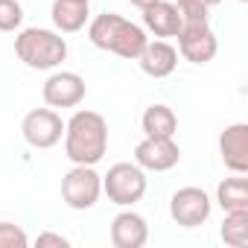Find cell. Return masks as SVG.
I'll return each instance as SVG.
<instances>
[{"label": "cell", "instance_id": "cell-1", "mask_svg": "<svg viewBox=\"0 0 248 248\" xmlns=\"http://www.w3.org/2000/svg\"><path fill=\"white\" fill-rule=\"evenodd\" d=\"M108 149V123L96 111H76L64 123V152L73 164L93 167Z\"/></svg>", "mask_w": 248, "mask_h": 248}, {"label": "cell", "instance_id": "cell-2", "mask_svg": "<svg viewBox=\"0 0 248 248\" xmlns=\"http://www.w3.org/2000/svg\"><path fill=\"white\" fill-rule=\"evenodd\" d=\"M88 35H91V41H93L99 50L117 53V56H123V59H138V56L143 53L146 41H149L146 32H143L138 24L126 21L123 15H117V12H102V15H96V18L91 21Z\"/></svg>", "mask_w": 248, "mask_h": 248}, {"label": "cell", "instance_id": "cell-3", "mask_svg": "<svg viewBox=\"0 0 248 248\" xmlns=\"http://www.w3.org/2000/svg\"><path fill=\"white\" fill-rule=\"evenodd\" d=\"M181 12V30H178V50L193 64H204L216 56V35L207 21V9L199 6H178Z\"/></svg>", "mask_w": 248, "mask_h": 248}, {"label": "cell", "instance_id": "cell-4", "mask_svg": "<svg viewBox=\"0 0 248 248\" xmlns=\"http://www.w3.org/2000/svg\"><path fill=\"white\" fill-rule=\"evenodd\" d=\"M15 53L24 64L35 67V70H50L56 64L64 62L67 56V41L53 32V30H41V27H30L15 38Z\"/></svg>", "mask_w": 248, "mask_h": 248}, {"label": "cell", "instance_id": "cell-5", "mask_svg": "<svg viewBox=\"0 0 248 248\" xmlns=\"http://www.w3.org/2000/svg\"><path fill=\"white\" fill-rule=\"evenodd\" d=\"M102 190L108 196V202L114 204H135L143 199L146 193V175H143V167L138 164H129V161H120L108 170V175L102 178Z\"/></svg>", "mask_w": 248, "mask_h": 248}, {"label": "cell", "instance_id": "cell-6", "mask_svg": "<svg viewBox=\"0 0 248 248\" xmlns=\"http://www.w3.org/2000/svg\"><path fill=\"white\" fill-rule=\"evenodd\" d=\"M99 193H102V175H96V170L88 167V164H76L62 178V199L73 210L93 207L96 199H99Z\"/></svg>", "mask_w": 248, "mask_h": 248}, {"label": "cell", "instance_id": "cell-7", "mask_svg": "<svg viewBox=\"0 0 248 248\" xmlns=\"http://www.w3.org/2000/svg\"><path fill=\"white\" fill-rule=\"evenodd\" d=\"M21 132H24V140L30 146L50 149V146H56L62 140L64 123L53 108H32V111H27V117L21 123Z\"/></svg>", "mask_w": 248, "mask_h": 248}, {"label": "cell", "instance_id": "cell-8", "mask_svg": "<svg viewBox=\"0 0 248 248\" xmlns=\"http://www.w3.org/2000/svg\"><path fill=\"white\" fill-rule=\"evenodd\" d=\"M170 216L181 228H199L210 216V196L202 187H181L170 199Z\"/></svg>", "mask_w": 248, "mask_h": 248}, {"label": "cell", "instance_id": "cell-9", "mask_svg": "<svg viewBox=\"0 0 248 248\" xmlns=\"http://www.w3.org/2000/svg\"><path fill=\"white\" fill-rule=\"evenodd\" d=\"M178 158H181V149L172 138H143L135 146V161L143 170L164 172V170H172Z\"/></svg>", "mask_w": 248, "mask_h": 248}, {"label": "cell", "instance_id": "cell-10", "mask_svg": "<svg viewBox=\"0 0 248 248\" xmlns=\"http://www.w3.org/2000/svg\"><path fill=\"white\" fill-rule=\"evenodd\" d=\"M41 93H44V102L50 108H73L85 99V79L79 73L62 70V73H53L44 82Z\"/></svg>", "mask_w": 248, "mask_h": 248}, {"label": "cell", "instance_id": "cell-11", "mask_svg": "<svg viewBox=\"0 0 248 248\" xmlns=\"http://www.w3.org/2000/svg\"><path fill=\"white\" fill-rule=\"evenodd\" d=\"M219 155L228 170L233 172L248 170V126L245 123H233L219 135Z\"/></svg>", "mask_w": 248, "mask_h": 248}, {"label": "cell", "instance_id": "cell-12", "mask_svg": "<svg viewBox=\"0 0 248 248\" xmlns=\"http://www.w3.org/2000/svg\"><path fill=\"white\" fill-rule=\"evenodd\" d=\"M146 239H149V228H146V219L140 213L123 210L114 216V222H111L114 248H140V245H146Z\"/></svg>", "mask_w": 248, "mask_h": 248}, {"label": "cell", "instance_id": "cell-13", "mask_svg": "<svg viewBox=\"0 0 248 248\" xmlns=\"http://www.w3.org/2000/svg\"><path fill=\"white\" fill-rule=\"evenodd\" d=\"M138 62H140V67H143V73L146 76H155V79H164V76H170L172 70H175V64H178V50L170 44V41H146V47H143V53L138 56Z\"/></svg>", "mask_w": 248, "mask_h": 248}, {"label": "cell", "instance_id": "cell-14", "mask_svg": "<svg viewBox=\"0 0 248 248\" xmlns=\"http://www.w3.org/2000/svg\"><path fill=\"white\" fill-rule=\"evenodd\" d=\"M143 24L158 35V38H172L181 30V12L170 0H155L152 6L143 9Z\"/></svg>", "mask_w": 248, "mask_h": 248}, {"label": "cell", "instance_id": "cell-15", "mask_svg": "<svg viewBox=\"0 0 248 248\" xmlns=\"http://www.w3.org/2000/svg\"><path fill=\"white\" fill-rule=\"evenodd\" d=\"M140 123H143L146 138H172L175 129H178L175 111H172L170 105H164V102L149 105V108L143 111V120H140Z\"/></svg>", "mask_w": 248, "mask_h": 248}, {"label": "cell", "instance_id": "cell-16", "mask_svg": "<svg viewBox=\"0 0 248 248\" xmlns=\"http://www.w3.org/2000/svg\"><path fill=\"white\" fill-rule=\"evenodd\" d=\"M50 15H53V24L62 32H76L88 21V3L85 0H53Z\"/></svg>", "mask_w": 248, "mask_h": 248}, {"label": "cell", "instance_id": "cell-17", "mask_svg": "<svg viewBox=\"0 0 248 248\" xmlns=\"http://www.w3.org/2000/svg\"><path fill=\"white\" fill-rule=\"evenodd\" d=\"M216 202L225 210H248V181L245 178H225L216 187Z\"/></svg>", "mask_w": 248, "mask_h": 248}, {"label": "cell", "instance_id": "cell-18", "mask_svg": "<svg viewBox=\"0 0 248 248\" xmlns=\"http://www.w3.org/2000/svg\"><path fill=\"white\" fill-rule=\"evenodd\" d=\"M222 239L231 248H245L248 245V210H228L225 213Z\"/></svg>", "mask_w": 248, "mask_h": 248}, {"label": "cell", "instance_id": "cell-19", "mask_svg": "<svg viewBox=\"0 0 248 248\" xmlns=\"http://www.w3.org/2000/svg\"><path fill=\"white\" fill-rule=\"evenodd\" d=\"M24 21V9L18 0H0V32H12L15 27H21Z\"/></svg>", "mask_w": 248, "mask_h": 248}, {"label": "cell", "instance_id": "cell-20", "mask_svg": "<svg viewBox=\"0 0 248 248\" xmlns=\"http://www.w3.org/2000/svg\"><path fill=\"white\" fill-rule=\"evenodd\" d=\"M27 245H30V239L21 225L0 222V248H27Z\"/></svg>", "mask_w": 248, "mask_h": 248}, {"label": "cell", "instance_id": "cell-21", "mask_svg": "<svg viewBox=\"0 0 248 248\" xmlns=\"http://www.w3.org/2000/svg\"><path fill=\"white\" fill-rule=\"evenodd\" d=\"M70 242L62 233H38L35 236V248H67Z\"/></svg>", "mask_w": 248, "mask_h": 248}, {"label": "cell", "instance_id": "cell-22", "mask_svg": "<svg viewBox=\"0 0 248 248\" xmlns=\"http://www.w3.org/2000/svg\"><path fill=\"white\" fill-rule=\"evenodd\" d=\"M219 0H178L175 6H199V9H210V6H216Z\"/></svg>", "mask_w": 248, "mask_h": 248}, {"label": "cell", "instance_id": "cell-23", "mask_svg": "<svg viewBox=\"0 0 248 248\" xmlns=\"http://www.w3.org/2000/svg\"><path fill=\"white\" fill-rule=\"evenodd\" d=\"M129 3H132V6H138V9H146V6H152V3H155V0H129Z\"/></svg>", "mask_w": 248, "mask_h": 248}, {"label": "cell", "instance_id": "cell-24", "mask_svg": "<svg viewBox=\"0 0 248 248\" xmlns=\"http://www.w3.org/2000/svg\"><path fill=\"white\" fill-rule=\"evenodd\" d=\"M239 3H245V0H239Z\"/></svg>", "mask_w": 248, "mask_h": 248}, {"label": "cell", "instance_id": "cell-25", "mask_svg": "<svg viewBox=\"0 0 248 248\" xmlns=\"http://www.w3.org/2000/svg\"><path fill=\"white\" fill-rule=\"evenodd\" d=\"M85 3H88V0H85Z\"/></svg>", "mask_w": 248, "mask_h": 248}]
</instances>
